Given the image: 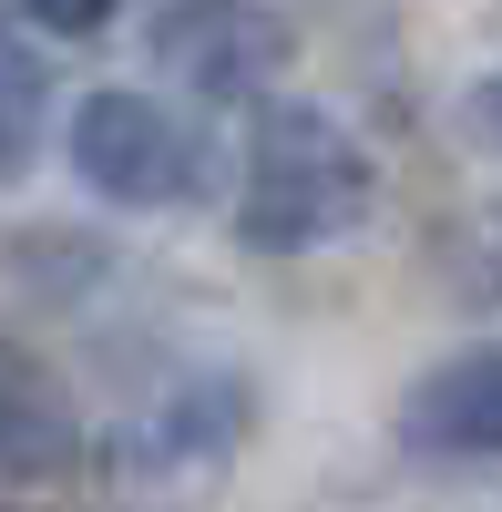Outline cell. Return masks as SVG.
<instances>
[{
	"mask_svg": "<svg viewBox=\"0 0 502 512\" xmlns=\"http://www.w3.org/2000/svg\"><path fill=\"white\" fill-rule=\"evenodd\" d=\"M400 441L431 451V461H492V451H502V338H492V349L441 359L421 390H410Z\"/></svg>",
	"mask_w": 502,
	"mask_h": 512,
	"instance_id": "5b68a950",
	"label": "cell"
},
{
	"mask_svg": "<svg viewBox=\"0 0 502 512\" xmlns=\"http://www.w3.org/2000/svg\"><path fill=\"white\" fill-rule=\"evenodd\" d=\"M287 31L277 11H164L154 21V62L164 72H185L195 93H216V103H246V93H267V72L287 62Z\"/></svg>",
	"mask_w": 502,
	"mask_h": 512,
	"instance_id": "3957f363",
	"label": "cell"
},
{
	"mask_svg": "<svg viewBox=\"0 0 502 512\" xmlns=\"http://www.w3.org/2000/svg\"><path fill=\"white\" fill-rule=\"evenodd\" d=\"M492 246H502V205H492Z\"/></svg>",
	"mask_w": 502,
	"mask_h": 512,
	"instance_id": "9c48e42d",
	"label": "cell"
},
{
	"mask_svg": "<svg viewBox=\"0 0 502 512\" xmlns=\"http://www.w3.org/2000/svg\"><path fill=\"white\" fill-rule=\"evenodd\" d=\"M462 123H472L482 144H502V72H482V82H472V103H462Z\"/></svg>",
	"mask_w": 502,
	"mask_h": 512,
	"instance_id": "ba28073f",
	"label": "cell"
},
{
	"mask_svg": "<svg viewBox=\"0 0 502 512\" xmlns=\"http://www.w3.org/2000/svg\"><path fill=\"white\" fill-rule=\"evenodd\" d=\"M369 175L359 134L328 103H257V134H246V195H236V236L257 256H308L339 246L349 226H369Z\"/></svg>",
	"mask_w": 502,
	"mask_h": 512,
	"instance_id": "6da1fadb",
	"label": "cell"
},
{
	"mask_svg": "<svg viewBox=\"0 0 502 512\" xmlns=\"http://www.w3.org/2000/svg\"><path fill=\"white\" fill-rule=\"evenodd\" d=\"M72 175L113 205H195L205 195V144L154 93H93L72 113Z\"/></svg>",
	"mask_w": 502,
	"mask_h": 512,
	"instance_id": "7a4b0ae2",
	"label": "cell"
},
{
	"mask_svg": "<svg viewBox=\"0 0 502 512\" xmlns=\"http://www.w3.org/2000/svg\"><path fill=\"white\" fill-rule=\"evenodd\" d=\"M41 113H52V62L31 52L21 21H0V175H21V164H31Z\"/></svg>",
	"mask_w": 502,
	"mask_h": 512,
	"instance_id": "52a82bcc",
	"label": "cell"
},
{
	"mask_svg": "<svg viewBox=\"0 0 502 512\" xmlns=\"http://www.w3.org/2000/svg\"><path fill=\"white\" fill-rule=\"evenodd\" d=\"M72 461H82V420L62 400V379L21 338H0V482H62Z\"/></svg>",
	"mask_w": 502,
	"mask_h": 512,
	"instance_id": "8992f818",
	"label": "cell"
},
{
	"mask_svg": "<svg viewBox=\"0 0 502 512\" xmlns=\"http://www.w3.org/2000/svg\"><path fill=\"white\" fill-rule=\"evenodd\" d=\"M236 441H246V390L236 379H185V390H164L144 420L113 431V472L164 482V472H185V461H226Z\"/></svg>",
	"mask_w": 502,
	"mask_h": 512,
	"instance_id": "277c9868",
	"label": "cell"
}]
</instances>
